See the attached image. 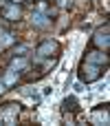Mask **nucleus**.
Listing matches in <instances>:
<instances>
[{
	"label": "nucleus",
	"mask_w": 110,
	"mask_h": 126,
	"mask_svg": "<svg viewBox=\"0 0 110 126\" xmlns=\"http://www.w3.org/2000/svg\"><path fill=\"white\" fill-rule=\"evenodd\" d=\"M101 75H104V69L97 66V64H90V62H82L79 69H77V78H79L82 84H93Z\"/></svg>",
	"instance_id": "1"
},
{
	"label": "nucleus",
	"mask_w": 110,
	"mask_h": 126,
	"mask_svg": "<svg viewBox=\"0 0 110 126\" xmlns=\"http://www.w3.org/2000/svg\"><path fill=\"white\" fill-rule=\"evenodd\" d=\"M20 104H4L2 109H0V122H4L7 126H13L15 124V120H18V113H20Z\"/></svg>",
	"instance_id": "2"
},
{
	"label": "nucleus",
	"mask_w": 110,
	"mask_h": 126,
	"mask_svg": "<svg viewBox=\"0 0 110 126\" xmlns=\"http://www.w3.org/2000/svg\"><path fill=\"white\" fill-rule=\"evenodd\" d=\"M110 29H108V24H104V27H99L97 31H95V35H93V44L99 49V51H108V47H110Z\"/></svg>",
	"instance_id": "3"
},
{
	"label": "nucleus",
	"mask_w": 110,
	"mask_h": 126,
	"mask_svg": "<svg viewBox=\"0 0 110 126\" xmlns=\"http://www.w3.org/2000/svg\"><path fill=\"white\" fill-rule=\"evenodd\" d=\"M57 49H60V44H57L55 40H44V42L37 44L35 53H37V58H51V55L57 53Z\"/></svg>",
	"instance_id": "4"
},
{
	"label": "nucleus",
	"mask_w": 110,
	"mask_h": 126,
	"mask_svg": "<svg viewBox=\"0 0 110 126\" xmlns=\"http://www.w3.org/2000/svg\"><path fill=\"white\" fill-rule=\"evenodd\" d=\"M20 16H22V7L18 2H11V4L2 7V18L7 22H15V20H20Z\"/></svg>",
	"instance_id": "5"
},
{
	"label": "nucleus",
	"mask_w": 110,
	"mask_h": 126,
	"mask_svg": "<svg viewBox=\"0 0 110 126\" xmlns=\"http://www.w3.org/2000/svg\"><path fill=\"white\" fill-rule=\"evenodd\" d=\"M84 62H90V64H97V66H106L108 64V55L99 49H93V51H86V58Z\"/></svg>",
	"instance_id": "6"
},
{
	"label": "nucleus",
	"mask_w": 110,
	"mask_h": 126,
	"mask_svg": "<svg viewBox=\"0 0 110 126\" xmlns=\"http://www.w3.org/2000/svg\"><path fill=\"white\" fill-rule=\"evenodd\" d=\"M31 22H33V27L44 29V27H49V24H51V18H49L46 13H42V11H35V13H33V18H31Z\"/></svg>",
	"instance_id": "7"
},
{
	"label": "nucleus",
	"mask_w": 110,
	"mask_h": 126,
	"mask_svg": "<svg viewBox=\"0 0 110 126\" xmlns=\"http://www.w3.org/2000/svg\"><path fill=\"white\" fill-rule=\"evenodd\" d=\"M26 66H29V60H26L24 55H18V58H13V60H11V64H9V69H11V71H15V73H22Z\"/></svg>",
	"instance_id": "8"
},
{
	"label": "nucleus",
	"mask_w": 110,
	"mask_h": 126,
	"mask_svg": "<svg viewBox=\"0 0 110 126\" xmlns=\"http://www.w3.org/2000/svg\"><path fill=\"white\" fill-rule=\"evenodd\" d=\"M13 42H15V35H13L11 31L0 33V51H2V49H7V47H11Z\"/></svg>",
	"instance_id": "9"
},
{
	"label": "nucleus",
	"mask_w": 110,
	"mask_h": 126,
	"mask_svg": "<svg viewBox=\"0 0 110 126\" xmlns=\"http://www.w3.org/2000/svg\"><path fill=\"white\" fill-rule=\"evenodd\" d=\"M62 106H64V111H77V109H79V102H77L75 95H71V97H66V100L62 102Z\"/></svg>",
	"instance_id": "10"
},
{
	"label": "nucleus",
	"mask_w": 110,
	"mask_h": 126,
	"mask_svg": "<svg viewBox=\"0 0 110 126\" xmlns=\"http://www.w3.org/2000/svg\"><path fill=\"white\" fill-rule=\"evenodd\" d=\"M93 122H101V124H108V111L104 109V111H95V115H93Z\"/></svg>",
	"instance_id": "11"
},
{
	"label": "nucleus",
	"mask_w": 110,
	"mask_h": 126,
	"mask_svg": "<svg viewBox=\"0 0 110 126\" xmlns=\"http://www.w3.org/2000/svg\"><path fill=\"white\" fill-rule=\"evenodd\" d=\"M2 80H4V84H7V86H11V84H15V82H18V73L9 69V71H7V75H4Z\"/></svg>",
	"instance_id": "12"
},
{
	"label": "nucleus",
	"mask_w": 110,
	"mask_h": 126,
	"mask_svg": "<svg viewBox=\"0 0 110 126\" xmlns=\"http://www.w3.org/2000/svg\"><path fill=\"white\" fill-rule=\"evenodd\" d=\"M29 49H31L29 44H20V47H15V53H18V55H24V53H26Z\"/></svg>",
	"instance_id": "13"
},
{
	"label": "nucleus",
	"mask_w": 110,
	"mask_h": 126,
	"mask_svg": "<svg viewBox=\"0 0 110 126\" xmlns=\"http://www.w3.org/2000/svg\"><path fill=\"white\" fill-rule=\"evenodd\" d=\"M4 91H7V84H4V80L0 78V95H4Z\"/></svg>",
	"instance_id": "14"
},
{
	"label": "nucleus",
	"mask_w": 110,
	"mask_h": 126,
	"mask_svg": "<svg viewBox=\"0 0 110 126\" xmlns=\"http://www.w3.org/2000/svg\"><path fill=\"white\" fill-rule=\"evenodd\" d=\"M75 91H77V93H79V91H84V84H82V82H77V84H75Z\"/></svg>",
	"instance_id": "15"
},
{
	"label": "nucleus",
	"mask_w": 110,
	"mask_h": 126,
	"mask_svg": "<svg viewBox=\"0 0 110 126\" xmlns=\"http://www.w3.org/2000/svg\"><path fill=\"white\" fill-rule=\"evenodd\" d=\"M66 2H68V0H57V4H60V7H66Z\"/></svg>",
	"instance_id": "16"
}]
</instances>
